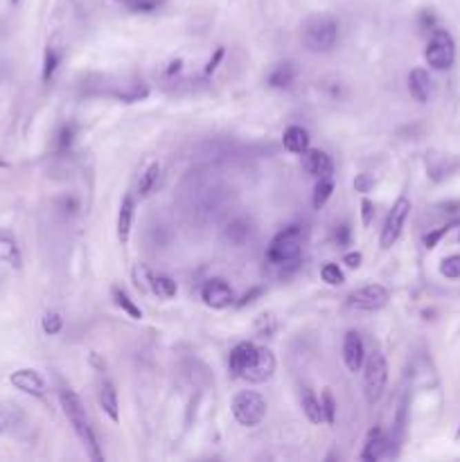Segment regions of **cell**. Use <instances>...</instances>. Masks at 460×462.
<instances>
[{
  "label": "cell",
  "instance_id": "1",
  "mask_svg": "<svg viewBox=\"0 0 460 462\" xmlns=\"http://www.w3.org/2000/svg\"><path fill=\"white\" fill-rule=\"evenodd\" d=\"M59 401H61V408L66 417H68L70 426L74 428V433H77V438L81 440L83 447L88 449V456L93 460H104V453L99 451V444H97V438H95V431L90 428V422H88V415H86V408H83L81 399L77 392H72L68 388H63L59 392Z\"/></svg>",
  "mask_w": 460,
  "mask_h": 462
},
{
  "label": "cell",
  "instance_id": "2",
  "mask_svg": "<svg viewBox=\"0 0 460 462\" xmlns=\"http://www.w3.org/2000/svg\"><path fill=\"white\" fill-rule=\"evenodd\" d=\"M303 253V232L298 225H287L273 237L269 250H266V259L275 266H287L296 264Z\"/></svg>",
  "mask_w": 460,
  "mask_h": 462
},
{
  "label": "cell",
  "instance_id": "3",
  "mask_svg": "<svg viewBox=\"0 0 460 462\" xmlns=\"http://www.w3.org/2000/svg\"><path fill=\"white\" fill-rule=\"evenodd\" d=\"M337 41H339V23L330 19V16H321V19L309 21L303 32L305 48L316 54L330 52L337 46Z\"/></svg>",
  "mask_w": 460,
  "mask_h": 462
},
{
  "label": "cell",
  "instance_id": "4",
  "mask_svg": "<svg viewBox=\"0 0 460 462\" xmlns=\"http://www.w3.org/2000/svg\"><path fill=\"white\" fill-rule=\"evenodd\" d=\"M266 399L255 390H241L232 397V415L241 426H257L266 417Z\"/></svg>",
  "mask_w": 460,
  "mask_h": 462
},
{
  "label": "cell",
  "instance_id": "5",
  "mask_svg": "<svg viewBox=\"0 0 460 462\" xmlns=\"http://www.w3.org/2000/svg\"><path fill=\"white\" fill-rule=\"evenodd\" d=\"M388 381V363L386 356L381 352H372L368 354L363 363V385H366V399L370 404H377L383 397V390H386Z\"/></svg>",
  "mask_w": 460,
  "mask_h": 462
},
{
  "label": "cell",
  "instance_id": "6",
  "mask_svg": "<svg viewBox=\"0 0 460 462\" xmlns=\"http://www.w3.org/2000/svg\"><path fill=\"white\" fill-rule=\"evenodd\" d=\"M426 63L436 70H449L456 59V43L447 30H433V37L426 46Z\"/></svg>",
  "mask_w": 460,
  "mask_h": 462
},
{
  "label": "cell",
  "instance_id": "7",
  "mask_svg": "<svg viewBox=\"0 0 460 462\" xmlns=\"http://www.w3.org/2000/svg\"><path fill=\"white\" fill-rule=\"evenodd\" d=\"M408 214H411V201H408L406 197H399L395 201V205H392V210L388 212V217H386V223H383V228H381V237H379L381 248H390L392 243L399 239L401 228H404Z\"/></svg>",
  "mask_w": 460,
  "mask_h": 462
},
{
  "label": "cell",
  "instance_id": "8",
  "mask_svg": "<svg viewBox=\"0 0 460 462\" xmlns=\"http://www.w3.org/2000/svg\"><path fill=\"white\" fill-rule=\"evenodd\" d=\"M388 289L381 287V284H368L352 291L348 296V307L359 309V312H377V309L388 305Z\"/></svg>",
  "mask_w": 460,
  "mask_h": 462
},
{
  "label": "cell",
  "instance_id": "9",
  "mask_svg": "<svg viewBox=\"0 0 460 462\" xmlns=\"http://www.w3.org/2000/svg\"><path fill=\"white\" fill-rule=\"evenodd\" d=\"M201 296H203V302L212 309H226L232 305V289L228 287V282L221 280V277H210L203 289H201Z\"/></svg>",
  "mask_w": 460,
  "mask_h": 462
},
{
  "label": "cell",
  "instance_id": "10",
  "mask_svg": "<svg viewBox=\"0 0 460 462\" xmlns=\"http://www.w3.org/2000/svg\"><path fill=\"white\" fill-rule=\"evenodd\" d=\"M343 363L350 372H359L366 363V345L361 341V334L350 330L343 339Z\"/></svg>",
  "mask_w": 460,
  "mask_h": 462
},
{
  "label": "cell",
  "instance_id": "11",
  "mask_svg": "<svg viewBox=\"0 0 460 462\" xmlns=\"http://www.w3.org/2000/svg\"><path fill=\"white\" fill-rule=\"evenodd\" d=\"M257 350H260V348L253 345V343H248V341L235 345V350L230 352V361H228L230 372L235 374V376H244L248 370L253 368V363H255Z\"/></svg>",
  "mask_w": 460,
  "mask_h": 462
},
{
  "label": "cell",
  "instance_id": "12",
  "mask_svg": "<svg viewBox=\"0 0 460 462\" xmlns=\"http://www.w3.org/2000/svg\"><path fill=\"white\" fill-rule=\"evenodd\" d=\"M273 372H275V356H273V352L266 350V348H260V350H257V359H255L253 368H250L248 372L241 376V379H246L250 383H264V381L271 379Z\"/></svg>",
  "mask_w": 460,
  "mask_h": 462
},
{
  "label": "cell",
  "instance_id": "13",
  "mask_svg": "<svg viewBox=\"0 0 460 462\" xmlns=\"http://www.w3.org/2000/svg\"><path fill=\"white\" fill-rule=\"evenodd\" d=\"M10 381L16 385L19 390L28 392V394H34V397H43L46 394V381L43 376H41L37 370H16V372L10 376Z\"/></svg>",
  "mask_w": 460,
  "mask_h": 462
},
{
  "label": "cell",
  "instance_id": "14",
  "mask_svg": "<svg viewBox=\"0 0 460 462\" xmlns=\"http://www.w3.org/2000/svg\"><path fill=\"white\" fill-rule=\"evenodd\" d=\"M388 447H390V440L386 438V433H383L381 428L374 426L372 431L368 433V438H366L363 451H361V460L377 462L383 456H388Z\"/></svg>",
  "mask_w": 460,
  "mask_h": 462
},
{
  "label": "cell",
  "instance_id": "15",
  "mask_svg": "<svg viewBox=\"0 0 460 462\" xmlns=\"http://www.w3.org/2000/svg\"><path fill=\"white\" fill-rule=\"evenodd\" d=\"M431 77L429 72H426L424 68H415L411 70V74H408V90H411V95L415 102L420 104H426L431 97Z\"/></svg>",
  "mask_w": 460,
  "mask_h": 462
},
{
  "label": "cell",
  "instance_id": "16",
  "mask_svg": "<svg viewBox=\"0 0 460 462\" xmlns=\"http://www.w3.org/2000/svg\"><path fill=\"white\" fill-rule=\"evenodd\" d=\"M305 170L312 176H316V179L332 176V158L321 149H307L305 151Z\"/></svg>",
  "mask_w": 460,
  "mask_h": 462
},
{
  "label": "cell",
  "instance_id": "17",
  "mask_svg": "<svg viewBox=\"0 0 460 462\" xmlns=\"http://www.w3.org/2000/svg\"><path fill=\"white\" fill-rule=\"evenodd\" d=\"M99 406L108 415L111 422H118L120 419V408H118V392H115V385L104 379L99 383Z\"/></svg>",
  "mask_w": 460,
  "mask_h": 462
},
{
  "label": "cell",
  "instance_id": "18",
  "mask_svg": "<svg viewBox=\"0 0 460 462\" xmlns=\"http://www.w3.org/2000/svg\"><path fill=\"white\" fill-rule=\"evenodd\" d=\"M282 145L291 154H305L309 149V133L303 127H289L282 136Z\"/></svg>",
  "mask_w": 460,
  "mask_h": 462
},
{
  "label": "cell",
  "instance_id": "19",
  "mask_svg": "<svg viewBox=\"0 0 460 462\" xmlns=\"http://www.w3.org/2000/svg\"><path fill=\"white\" fill-rule=\"evenodd\" d=\"M131 223H133V199L131 197H124L122 205H120V212H118V239L122 243L129 241Z\"/></svg>",
  "mask_w": 460,
  "mask_h": 462
},
{
  "label": "cell",
  "instance_id": "20",
  "mask_svg": "<svg viewBox=\"0 0 460 462\" xmlns=\"http://www.w3.org/2000/svg\"><path fill=\"white\" fill-rule=\"evenodd\" d=\"M300 404H303V413L307 415L309 422H312V424H321L323 422V406H321V401L316 399V394L309 388H303V394H300Z\"/></svg>",
  "mask_w": 460,
  "mask_h": 462
},
{
  "label": "cell",
  "instance_id": "21",
  "mask_svg": "<svg viewBox=\"0 0 460 462\" xmlns=\"http://www.w3.org/2000/svg\"><path fill=\"white\" fill-rule=\"evenodd\" d=\"M25 413L21 406L16 404H0V433L10 431V428L23 424Z\"/></svg>",
  "mask_w": 460,
  "mask_h": 462
},
{
  "label": "cell",
  "instance_id": "22",
  "mask_svg": "<svg viewBox=\"0 0 460 462\" xmlns=\"http://www.w3.org/2000/svg\"><path fill=\"white\" fill-rule=\"evenodd\" d=\"M294 77H296V70L291 63H280L275 66L273 72L269 74V86L271 88H287L294 83Z\"/></svg>",
  "mask_w": 460,
  "mask_h": 462
},
{
  "label": "cell",
  "instance_id": "23",
  "mask_svg": "<svg viewBox=\"0 0 460 462\" xmlns=\"http://www.w3.org/2000/svg\"><path fill=\"white\" fill-rule=\"evenodd\" d=\"M158 179H161V165H158V163H152L145 172L140 174V181H138V194H140V197L152 194L154 188L158 185Z\"/></svg>",
  "mask_w": 460,
  "mask_h": 462
},
{
  "label": "cell",
  "instance_id": "24",
  "mask_svg": "<svg viewBox=\"0 0 460 462\" xmlns=\"http://www.w3.org/2000/svg\"><path fill=\"white\" fill-rule=\"evenodd\" d=\"M111 293H113V300H115V305H118L124 314H129L133 321H140L142 318V309L133 302L131 298H129V293L124 291V289H120V287H113L111 289Z\"/></svg>",
  "mask_w": 460,
  "mask_h": 462
},
{
  "label": "cell",
  "instance_id": "25",
  "mask_svg": "<svg viewBox=\"0 0 460 462\" xmlns=\"http://www.w3.org/2000/svg\"><path fill=\"white\" fill-rule=\"evenodd\" d=\"M332 192H334V183H332V176H325V179H319L314 188V208L321 210L328 201L332 199Z\"/></svg>",
  "mask_w": 460,
  "mask_h": 462
},
{
  "label": "cell",
  "instance_id": "26",
  "mask_svg": "<svg viewBox=\"0 0 460 462\" xmlns=\"http://www.w3.org/2000/svg\"><path fill=\"white\" fill-rule=\"evenodd\" d=\"M152 291L158 293L161 298H174V296H177L179 287H177V282H174L170 275H154Z\"/></svg>",
  "mask_w": 460,
  "mask_h": 462
},
{
  "label": "cell",
  "instance_id": "27",
  "mask_svg": "<svg viewBox=\"0 0 460 462\" xmlns=\"http://www.w3.org/2000/svg\"><path fill=\"white\" fill-rule=\"evenodd\" d=\"M0 262L19 264V246L7 232H0Z\"/></svg>",
  "mask_w": 460,
  "mask_h": 462
},
{
  "label": "cell",
  "instance_id": "28",
  "mask_svg": "<svg viewBox=\"0 0 460 462\" xmlns=\"http://www.w3.org/2000/svg\"><path fill=\"white\" fill-rule=\"evenodd\" d=\"M248 232H250L248 223L237 219V221H232L228 228H226V239H228L232 246H241V243L248 239Z\"/></svg>",
  "mask_w": 460,
  "mask_h": 462
},
{
  "label": "cell",
  "instance_id": "29",
  "mask_svg": "<svg viewBox=\"0 0 460 462\" xmlns=\"http://www.w3.org/2000/svg\"><path fill=\"white\" fill-rule=\"evenodd\" d=\"M321 406H323V422H328V424L337 422V399H334V394H332L330 388L323 390Z\"/></svg>",
  "mask_w": 460,
  "mask_h": 462
},
{
  "label": "cell",
  "instance_id": "30",
  "mask_svg": "<svg viewBox=\"0 0 460 462\" xmlns=\"http://www.w3.org/2000/svg\"><path fill=\"white\" fill-rule=\"evenodd\" d=\"M133 282L140 291H152V282H154V273L149 271L145 264H138L133 268Z\"/></svg>",
  "mask_w": 460,
  "mask_h": 462
},
{
  "label": "cell",
  "instance_id": "31",
  "mask_svg": "<svg viewBox=\"0 0 460 462\" xmlns=\"http://www.w3.org/2000/svg\"><path fill=\"white\" fill-rule=\"evenodd\" d=\"M440 273L447 277V280H458L460 277V255L445 257L440 262Z\"/></svg>",
  "mask_w": 460,
  "mask_h": 462
},
{
  "label": "cell",
  "instance_id": "32",
  "mask_svg": "<svg viewBox=\"0 0 460 462\" xmlns=\"http://www.w3.org/2000/svg\"><path fill=\"white\" fill-rule=\"evenodd\" d=\"M57 66H59V54H57L52 48H48L43 54V81L46 83H50V79L54 77Z\"/></svg>",
  "mask_w": 460,
  "mask_h": 462
},
{
  "label": "cell",
  "instance_id": "33",
  "mask_svg": "<svg viewBox=\"0 0 460 462\" xmlns=\"http://www.w3.org/2000/svg\"><path fill=\"white\" fill-rule=\"evenodd\" d=\"M321 275H323V280L328 282V284H332V287H339V284H343L346 282V275H343V271L339 268V264H325L323 268H321Z\"/></svg>",
  "mask_w": 460,
  "mask_h": 462
},
{
  "label": "cell",
  "instance_id": "34",
  "mask_svg": "<svg viewBox=\"0 0 460 462\" xmlns=\"http://www.w3.org/2000/svg\"><path fill=\"white\" fill-rule=\"evenodd\" d=\"M61 327H63V321H61V316H59V314L50 312V314L43 316V332H46V334H50V336L59 334V332H61Z\"/></svg>",
  "mask_w": 460,
  "mask_h": 462
},
{
  "label": "cell",
  "instance_id": "35",
  "mask_svg": "<svg viewBox=\"0 0 460 462\" xmlns=\"http://www.w3.org/2000/svg\"><path fill=\"white\" fill-rule=\"evenodd\" d=\"M454 225H456V223H447V225H442V228H438V230H431L429 234H424V246L429 248V250H431V248H436V246H438V241H440L442 237H445V234H447L451 228H454Z\"/></svg>",
  "mask_w": 460,
  "mask_h": 462
},
{
  "label": "cell",
  "instance_id": "36",
  "mask_svg": "<svg viewBox=\"0 0 460 462\" xmlns=\"http://www.w3.org/2000/svg\"><path fill=\"white\" fill-rule=\"evenodd\" d=\"M72 136H74V129L72 127H61V131H59V136H57V147H59V151H66L70 145H72Z\"/></svg>",
  "mask_w": 460,
  "mask_h": 462
},
{
  "label": "cell",
  "instance_id": "37",
  "mask_svg": "<svg viewBox=\"0 0 460 462\" xmlns=\"http://www.w3.org/2000/svg\"><path fill=\"white\" fill-rule=\"evenodd\" d=\"M374 188V179L370 174H359L354 179V190L361 192V194H366V192H370Z\"/></svg>",
  "mask_w": 460,
  "mask_h": 462
},
{
  "label": "cell",
  "instance_id": "38",
  "mask_svg": "<svg viewBox=\"0 0 460 462\" xmlns=\"http://www.w3.org/2000/svg\"><path fill=\"white\" fill-rule=\"evenodd\" d=\"M120 3L129 5L136 12H152L156 7V0H120Z\"/></svg>",
  "mask_w": 460,
  "mask_h": 462
},
{
  "label": "cell",
  "instance_id": "39",
  "mask_svg": "<svg viewBox=\"0 0 460 462\" xmlns=\"http://www.w3.org/2000/svg\"><path fill=\"white\" fill-rule=\"evenodd\" d=\"M334 241H337L341 248L350 246V228H348V223L337 225V230H334Z\"/></svg>",
  "mask_w": 460,
  "mask_h": 462
},
{
  "label": "cell",
  "instance_id": "40",
  "mask_svg": "<svg viewBox=\"0 0 460 462\" xmlns=\"http://www.w3.org/2000/svg\"><path fill=\"white\" fill-rule=\"evenodd\" d=\"M372 217H374V203L370 199H363L361 201V221H363L366 228L372 223Z\"/></svg>",
  "mask_w": 460,
  "mask_h": 462
},
{
  "label": "cell",
  "instance_id": "41",
  "mask_svg": "<svg viewBox=\"0 0 460 462\" xmlns=\"http://www.w3.org/2000/svg\"><path fill=\"white\" fill-rule=\"evenodd\" d=\"M361 253H346L343 255V264H346L348 268H359L361 266Z\"/></svg>",
  "mask_w": 460,
  "mask_h": 462
},
{
  "label": "cell",
  "instance_id": "42",
  "mask_svg": "<svg viewBox=\"0 0 460 462\" xmlns=\"http://www.w3.org/2000/svg\"><path fill=\"white\" fill-rule=\"evenodd\" d=\"M223 59V48H217V52H214V57L208 61V66H206V72L208 74H212L214 70H217V66H219V61Z\"/></svg>",
  "mask_w": 460,
  "mask_h": 462
},
{
  "label": "cell",
  "instance_id": "43",
  "mask_svg": "<svg viewBox=\"0 0 460 462\" xmlns=\"http://www.w3.org/2000/svg\"><path fill=\"white\" fill-rule=\"evenodd\" d=\"M260 293H262V289H253V291H250V293H246V296L241 298V300L237 302V305H239V307H246L248 302H253V298H255V296H260Z\"/></svg>",
  "mask_w": 460,
  "mask_h": 462
},
{
  "label": "cell",
  "instance_id": "44",
  "mask_svg": "<svg viewBox=\"0 0 460 462\" xmlns=\"http://www.w3.org/2000/svg\"><path fill=\"white\" fill-rule=\"evenodd\" d=\"M179 68H181V61H174V63H172V68L167 70V72H170V74H172V72H179Z\"/></svg>",
  "mask_w": 460,
  "mask_h": 462
},
{
  "label": "cell",
  "instance_id": "45",
  "mask_svg": "<svg viewBox=\"0 0 460 462\" xmlns=\"http://www.w3.org/2000/svg\"><path fill=\"white\" fill-rule=\"evenodd\" d=\"M458 438H460V431H458Z\"/></svg>",
  "mask_w": 460,
  "mask_h": 462
},
{
  "label": "cell",
  "instance_id": "46",
  "mask_svg": "<svg viewBox=\"0 0 460 462\" xmlns=\"http://www.w3.org/2000/svg\"><path fill=\"white\" fill-rule=\"evenodd\" d=\"M14 3H19V0H14Z\"/></svg>",
  "mask_w": 460,
  "mask_h": 462
}]
</instances>
